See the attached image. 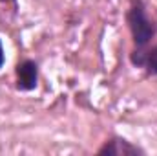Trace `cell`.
<instances>
[{"mask_svg": "<svg viewBox=\"0 0 157 156\" xmlns=\"http://www.w3.org/2000/svg\"><path fill=\"white\" fill-rule=\"evenodd\" d=\"M126 22H128V28H130V33H132V39L135 42V46L146 48V44L155 35V24L146 15L144 4L141 0H135L130 6V9L126 13Z\"/></svg>", "mask_w": 157, "mask_h": 156, "instance_id": "obj_1", "label": "cell"}, {"mask_svg": "<svg viewBox=\"0 0 157 156\" xmlns=\"http://www.w3.org/2000/svg\"><path fill=\"white\" fill-rule=\"evenodd\" d=\"M17 74V88L20 92H31L39 84V64L31 59H24L15 68Z\"/></svg>", "mask_w": 157, "mask_h": 156, "instance_id": "obj_2", "label": "cell"}, {"mask_svg": "<svg viewBox=\"0 0 157 156\" xmlns=\"http://www.w3.org/2000/svg\"><path fill=\"white\" fill-rule=\"evenodd\" d=\"M99 156H137V154H144V151L133 143H130L124 138H112L110 142H106L99 151Z\"/></svg>", "mask_w": 157, "mask_h": 156, "instance_id": "obj_3", "label": "cell"}, {"mask_svg": "<svg viewBox=\"0 0 157 156\" xmlns=\"http://www.w3.org/2000/svg\"><path fill=\"white\" fill-rule=\"evenodd\" d=\"M130 61L133 66L144 68L148 76H157V46H154L152 50H144V48L133 50Z\"/></svg>", "mask_w": 157, "mask_h": 156, "instance_id": "obj_4", "label": "cell"}, {"mask_svg": "<svg viewBox=\"0 0 157 156\" xmlns=\"http://www.w3.org/2000/svg\"><path fill=\"white\" fill-rule=\"evenodd\" d=\"M6 63V53H4V46H2V40H0V68L4 66Z\"/></svg>", "mask_w": 157, "mask_h": 156, "instance_id": "obj_5", "label": "cell"}, {"mask_svg": "<svg viewBox=\"0 0 157 156\" xmlns=\"http://www.w3.org/2000/svg\"><path fill=\"white\" fill-rule=\"evenodd\" d=\"M0 2H13V4H17V0H0Z\"/></svg>", "mask_w": 157, "mask_h": 156, "instance_id": "obj_6", "label": "cell"}]
</instances>
